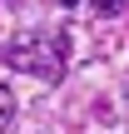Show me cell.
I'll list each match as a JSON object with an SVG mask.
<instances>
[{
    "mask_svg": "<svg viewBox=\"0 0 129 134\" xmlns=\"http://www.w3.org/2000/svg\"><path fill=\"white\" fill-rule=\"evenodd\" d=\"M5 60H10L15 70L40 75L45 85H55V80L65 75V60H70V35H65V30H30V35H20V40L5 50Z\"/></svg>",
    "mask_w": 129,
    "mask_h": 134,
    "instance_id": "6da1fadb",
    "label": "cell"
},
{
    "mask_svg": "<svg viewBox=\"0 0 129 134\" xmlns=\"http://www.w3.org/2000/svg\"><path fill=\"white\" fill-rule=\"evenodd\" d=\"M10 119H15V94H10V90L0 85V134L10 129Z\"/></svg>",
    "mask_w": 129,
    "mask_h": 134,
    "instance_id": "7a4b0ae2",
    "label": "cell"
},
{
    "mask_svg": "<svg viewBox=\"0 0 129 134\" xmlns=\"http://www.w3.org/2000/svg\"><path fill=\"white\" fill-rule=\"evenodd\" d=\"M99 10H104V15H109V10H119V0H99Z\"/></svg>",
    "mask_w": 129,
    "mask_h": 134,
    "instance_id": "3957f363",
    "label": "cell"
},
{
    "mask_svg": "<svg viewBox=\"0 0 129 134\" xmlns=\"http://www.w3.org/2000/svg\"><path fill=\"white\" fill-rule=\"evenodd\" d=\"M60 5H80V0H60Z\"/></svg>",
    "mask_w": 129,
    "mask_h": 134,
    "instance_id": "277c9868",
    "label": "cell"
}]
</instances>
